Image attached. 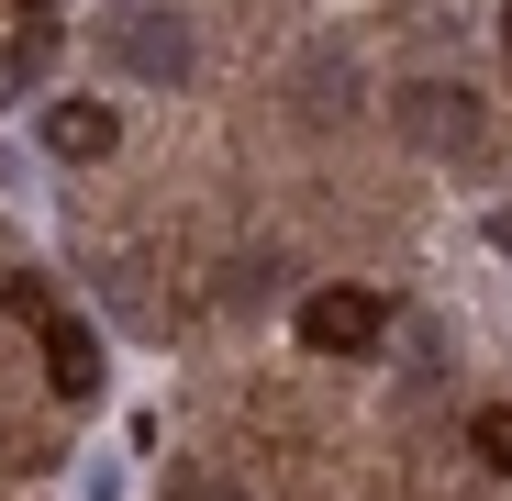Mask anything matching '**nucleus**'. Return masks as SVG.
Here are the masks:
<instances>
[{
	"label": "nucleus",
	"mask_w": 512,
	"mask_h": 501,
	"mask_svg": "<svg viewBox=\"0 0 512 501\" xmlns=\"http://www.w3.org/2000/svg\"><path fill=\"white\" fill-rule=\"evenodd\" d=\"M379 323H390L379 290H312L301 301V346L312 357H357V346H379Z\"/></svg>",
	"instance_id": "f257e3e1"
},
{
	"label": "nucleus",
	"mask_w": 512,
	"mask_h": 501,
	"mask_svg": "<svg viewBox=\"0 0 512 501\" xmlns=\"http://www.w3.org/2000/svg\"><path fill=\"white\" fill-rule=\"evenodd\" d=\"M34 334H45V379H56L67 401H90V390H101V334H90V323H67V312H45Z\"/></svg>",
	"instance_id": "f03ea898"
},
{
	"label": "nucleus",
	"mask_w": 512,
	"mask_h": 501,
	"mask_svg": "<svg viewBox=\"0 0 512 501\" xmlns=\"http://www.w3.org/2000/svg\"><path fill=\"white\" fill-rule=\"evenodd\" d=\"M156 12H167V0H145V12H123V56H134L145 78H179V67H190V34H179V23H156Z\"/></svg>",
	"instance_id": "7ed1b4c3"
},
{
	"label": "nucleus",
	"mask_w": 512,
	"mask_h": 501,
	"mask_svg": "<svg viewBox=\"0 0 512 501\" xmlns=\"http://www.w3.org/2000/svg\"><path fill=\"white\" fill-rule=\"evenodd\" d=\"M45 145H56V156H112V112H101V101H56V112H45Z\"/></svg>",
	"instance_id": "20e7f679"
},
{
	"label": "nucleus",
	"mask_w": 512,
	"mask_h": 501,
	"mask_svg": "<svg viewBox=\"0 0 512 501\" xmlns=\"http://www.w3.org/2000/svg\"><path fill=\"white\" fill-rule=\"evenodd\" d=\"M412 134H423V145H468V134H479L468 90H412Z\"/></svg>",
	"instance_id": "39448f33"
},
{
	"label": "nucleus",
	"mask_w": 512,
	"mask_h": 501,
	"mask_svg": "<svg viewBox=\"0 0 512 501\" xmlns=\"http://www.w3.org/2000/svg\"><path fill=\"white\" fill-rule=\"evenodd\" d=\"M468 446H479V468H501V479H512V401H490V412H479Z\"/></svg>",
	"instance_id": "423d86ee"
},
{
	"label": "nucleus",
	"mask_w": 512,
	"mask_h": 501,
	"mask_svg": "<svg viewBox=\"0 0 512 501\" xmlns=\"http://www.w3.org/2000/svg\"><path fill=\"white\" fill-rule=\"evenodd\" d=\"M490 245H501V257H512V212H490Z\"/></svg>",
	"instance_id": "0eeeda50"
},
{
	"label": "nucleus",
	"mask_w": 512,
	"mask_h": 501,
	"mask_svg": "<svg viewBox=\"0 0 512 501\" xmlns=\"http://www.w3.org/2000/svg\"><path fill=\"white\" fill-rule=\"evenodd\" d=\"M179 501H223V490H212V479H179Z\"/></svg>",
	"instance_id": "6e6552de"
},
{
	"label": "nucleus",
	"mask_w": 512,
	"mask_h": 501,
	"mask_svg": "<svg viewBox=\"0 0 512 501\" xmlns=\"http://www.w3.org/2000/svg\"><path fill=\"white\" fill-rule=\"evenodd\" d=\"M12 12H34V23H45V12H67V0H12Z\"/></svg>",
	"instance_id": "1a4fd4ad"
},
{
	"label": "nucleus",
	"mask_w": 512,
	"mask_h": 501,
	"mask_svg": "<svg viewBox=\"0 0 512 501\" xmlns=\"http://www.w3.org/2000/svg\"><path fill=\"white\" fill-rule=\"evenodd\" d=\"M123 12H145V0H123Z\"/></svg>",
	"instance_id": "9d476101"
}]
</instances>
